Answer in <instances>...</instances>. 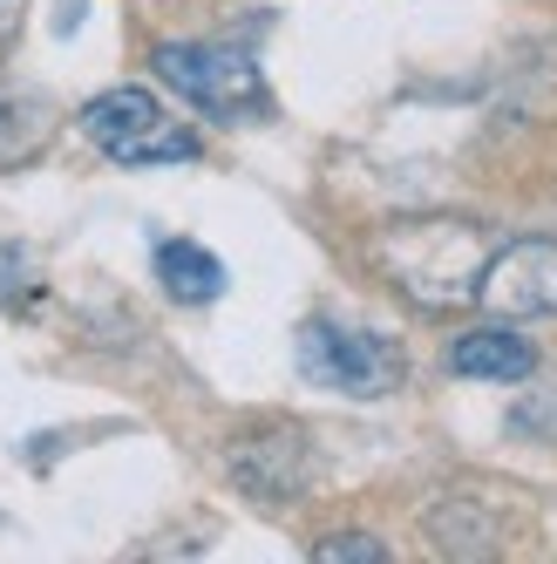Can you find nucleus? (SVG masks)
Segmentation results:
<instances>
[{"instance_id": "obj_1", "label": "nucleus", "mask_w": 557, "mask_h": 564, "mask_svg": "<svg viewBox=\"0 0 557 564\" xmlns=\"http://www.w3.org/2000/svg\"><path fill=\"white\" fill-rule=\"evenodd\" d=\"M496 259V231L469 225V218H402V225H381L368 238V265L387 279L402 300L443 313V306H469L483 293V272Z\"/></svg>"}, {"instance_id": "obj_2", "label": "nucleus", "mask_w": 557, "mask_h": 564, "mask_svg": "<svg viewBox=\"0 0 557 564\" xmlns=\"http://www.w3.org/2000/svg\"><path fill=\"white\" fill-rule=\"evenodd\" d=\"M150 68L164 75V89L184 96L211 123H238V116L265 109V75L245 48L231 42H164L150 55Z\"/></svg>"}, {"instance_id": "obj_3", "label": "nucleus", "mask_w": 557, "mask_h": 564, "mask_svg": "<svg viewBox=\"0 0 557 564\" xmlns=\"http://www.w3.org/2000/svg\"><path fill=\"white\" fill-rule=\"evenodd\" d=\"M83 137L109 156V164H190L197 156V130L171 123L164 102H156L150 89H109L83 109Z\"/></svg>"}, {"instance_id": "obj_4", "label": "nucleus", "mask_w": 557, "mask_h": 564, "mask_svg": "<svg viewBox=\"0 0 557 564\" xmlns=\"http://www.w3.org/2000/svg\"><path fill=\"white\" fill-rule=\"evenodd\" d=\"M299 368L334 394H394L402 388V347L368 327H340V319H306L299 327Z\"/></svg>"}, {"instance_id": "obj_5", "label": "nucleus", "mask_w": 557, "mask_h": 564, "mask_svg": "<svg viewBox=\"0 0 557 564\" xmlns=\"http://www.w3.org/2000/svg\"><path fill=\"white\" fill-rule=\"evenodd\" d=\"M225 476L259 503H293L313 490V435L293 422H259L245 435H231Z\"/></svg>"}, {"instance_id": "obj_6", "label": "nucleus", "mask_w": 557, "mask_h": 564, "mask_svg": "<svg viewBox=\"0 0 557 564\" xmlns=\"http://www.w3.org/2000/svg\"><path fill=\"white\" fill-rule=\"evenodd\" d=\"M476 300H483L496 319H550L557 313V238H516V246H496Z\"/></svg>"}, {"instance_id": "obj_7", "label": "nucleus", "mask_w": 557, "mask_h": 564, "mask_svg": "<svg viewBox=\"0 0 557 564\" xmlns=\"http://www.w3.org/2000/svg\"><path fill=\"white\" fill-rule=\"evenodd\" d=\"M449 368L462 381H524L537 368V347L510 327H469L449 340Z\"/></svg>"}, {"instance_id": "obj_8", "label": "nucleus", "mask_w": 557, "mask_h": 564, "mask_svg": "<svg viewBox=\"0 0 557 564\" xmlns=\"http://www.w3.org/2000/svg\"><path fill=\"white\" fill-rule=\"evenodd\" d=\"M428 538L449 557H490V551H503V523L476 497H435L428 503Z\"/></svg>"}, {"instance_id": "obj_9", "label": "nucleus", "mask_w": 557, "mask_h": 564, "mask_svg": "<svg viewBox=\"0 0 557 564\" xmlns=\"http://www.w3.org/2000/svg\"><path fill=\"white\" fill-rule=\"evenodd\" d=\"M156 279H164V293L184 300V306H211L225 293V265L205 246H190V238H164V246H156Z\"/></svg>"}, {"instance_id": "obj_10", "label": "nucleus", "mask_w": 557, "mask_h": 564, "mask_svg": "<svg viewBox=\"0 0 557 564\" xmlns=\"http://www.w3.org/2000/svg\"><path fill=\"white\" fill-rule=\"evenodd\" d=\"M55 137V109L42 96H8L0 102V171H21L48 150Z\"/></svg>"}, {"instance_id": "obj_11", "label": "nucleus", "mask_w": 557, "mask_h": 564, "mask_svg": "<svg viewBox=\"0 0 557 564\" xmlns=\"http://www.w3.org/2000/svg\"><path fill=\"white\" fill-rule=\"evenodd\" d=\"M313 557H368V564H381L387 557V544L381 538H368V531H334V538H320V544H313Z\"/></svg>"}]
</instances>
